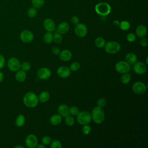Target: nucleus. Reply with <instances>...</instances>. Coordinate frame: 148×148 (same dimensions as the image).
<instances>
[{
    "mask_svg": "<svg viewBox=\"0 0 148 148\" xmlns=\"http://www.w3.org/2000/svg\"><path fill=\"white\" fill-rule=\"evenodd\" d=\"M125 60L129 64H134L137 61V56L132 53H128L125 56Z\"/></svg>",
    "mask_w": 148,
    "mask_h": 148,
    "instance_id": "obj_22",
    "label": "nucleus"
},
{
    "mask_svg": "<svg viewBox=\"0 0 148 148\" xmlns=\"http://www.w3.org/2000/svg\"><path fill=\"white\" fill-rule=\"evenodd\" d=\"M49 98H50V94L46 91H42V92H40L38 97L39 101L42 103L47 102L49 99Z\"/></svg>",
    "mask_w": 148,
    "mask_h": 148,
    "instance_id": "obj_23",
    "label": "nucleus"
},
{
    "mask_svg": "<svg viewBox=\"0 0 148 148\" xmlns=\"http://www.w3.org/2000/svg\"><path fill=\"white\" fill-rule=\"evenodd\" d=\"M77 116V121L81 125H86L91 121V115L87 111L79 112Z\"/></svg>",
    "mask_w": 148,
    "mask_h": 148,
    "instance_id": "obj_4",
    "label": "nucleus"
},
{
    "mask_svg": "<svg viewBox=\"0 0 148 148\" xmlns=\"http://www.w3.org/2000/svg\"><path fill=\"white\" fill-rule=\"evenodd\" d=\"M119 22L117 21V20H114V21H113V24H114V25H119Z\"/></svg>",
    "mask_w": 148,
    "mask_h": 148,
    "instance_id": "obj_47",
    "label": "nucleus"
},
{
    "mask_svg": "<svg viewBox=\"0 0 148 148\" xmlns=\"http://www.w3.org/2000/svg\"><path fill=\"white\" fill-rule=\"evenodd\" d=\"M105 50L109 54H115L118 53L121 48L120 45L115 41H110L105 43Z\"/></svg>",
    "mask_w": 148,
    "mask_h": 148,
    "instance_id": "obj_5",
    "label": "nucleus"
},
{
    "mask_svg": "<svg viewBox=\"0 0 148 148\" xmlns=\"http://www.w3.org/2000/svg\"><path fill=\"white\" fill-rule=\"evenodd\" d=\"M7 65L10 71L17 72L20 69L21 62L16 57H11L8 61Z\"/></svg>",
    "mask_w": 148,
    "mask_h": 148,
    "instance_id": "obj_6",
    "label": "nucleus"
},
{
    "mask_svg": "<svg viewBox=\"0 0 148 148\" xmlns=\"http://www.w3.org/2000/svg\"><path fill=\"white\" fill-rule=\"evenodd\" d=\"M115 69L119 73H125L130 71V65L126 61H120L115 65Z\"/></svg>",
    "mask_w": 148,
    "mask_h": 148,
    "instance_id": "obj_7",
    "label": "nucleus"
},
{
    "mask_svg": "<svg viewBox=\"0 0 148 148\" xmlns=\"http://www.w3.org/2000/svg\"><path fill=\"white\" fill-rule=\"evenodd\" d=\"M43 41L46 44H50L53 41V34L50 32H46L43 38Z\"/></svg>",
    "mask_w": 148,
    "mask_h": 148,
    "instance_id": "obj_25",
    "label": "nucleus"
},
{
    "mask_svg": "<svg viewBox=\"0 0 148 148\" xmlns=\"http://www.w3.org/2000/svg\"><path fill=\"white\" fill-rule=\"evenodd\" d=\"M87 27L83 23H78L75 28V32L76 35L80 38L84 37L87 34Z\"/></svg>",
    "mask_w": 148,
    "mask_h": 148,
    "instance_id": "obj_8",
    "label": "nucleus"
},
{
    "mask_svg": "<svg viewBox=\"0 0 148 148\" xmlns=\"http://www.w3.org/2000/svg\"><path fill=\"white\" fill-rule=\"evenodd\" d=\"M20 69L24 71H28L31 69V64L28 62H23L21 64Z\"/></svg>",
    "mask_w": 148,
    "mask_h": 148,
    "instance_id": "obj_34",
    "label": "nucleus"
},
{
    "mask_svg": "<svg viewBox=\"0 0 148 148\" xmlns=\"http://www.w3.org/2000/svg\"><path fill=\"white\" fill-rule=\"evenodd\" d=\"M53 40L54 42L56 43H60L62 42V36L61 34L57 32L55 33L53 35Z\"/></svg>",
    "mask_w": 148,
    "mask_h": 148,
    "instance_id": "obj_30",
    "label": "nucleus"
},
{
    "mask_svg": "<svg viewBox=\"0 0 148 148\" xmlns=\"http://www.w3.org/2000/svg\"><path fill=\"white\" fill-rule=\"evenodd\" d=\"M91 119L96 124L102 123L105 119V113L102 108L95 107L91 112Z\"/></svg>",
    "mask_w": 148,
    "mask_h": 148,
    "instance_id": "obj_2",
    "label": "nucleus"
},
{
    "mask_svg": "<svg viewBox=\"0 0 148 148\" xmlns=\"http://www.w3.org/2000/svg\"><path fill=\"white\" fill-rule=\"evenodd\" d=\"M91 127L87 124L84 125V126L82 128V132L84 135H88L91 132Z\"/></svg>",
    "mask_w": 148,
    "mask_h": 148,
    "instance_id": "obj_38",
    "label": "nucleus"
},
{
    "mask_svg": "<svg viewBox=\"0 0 148 148\" xmlns=\"http://www.w3.org/2000/svg\"><path fill=\"white\" fill-rule=\"evenodd\" d=\"M140 44L143 47H146L147 46V44H148V41H147V39L145 38L144 37L143 38H142V39H140Z\"/></svg>",
    "mask_w": 148,
    "mask_h": 148,
    "instance_id": "obj_42",
    "label": "nucleus"
},
{
    "mask_svg": "<svg viewBox=\"0 0 148 148\" xmlns=\"http://www.w3.org/2000/svg\"><path fill=\"white\" fill-rule=\"evenodd\" d=\"M131 75L128 72L125 73H123L121 76L120 80L121 83H123V84H127L131 80Z\"/></svg>",
    "mask_w": 148,
    "mask_h": 148,
    "instance_id": "obj_27",
    "label": "nucleus"
},
{
    "mask_svg": "<svg viewBox=\"0 0 148 148\" xmlns=\"http://www.w3.org/2000/svg\"><path fill=\"white\" fill-rule=\"evenodd\" d=\"M69 25L67 22H61L57 27V31L61 34H65L69 31Z\"/></svg>",
    "mask_w": 148,
    "mask_h": 148,
    "instance_id": "obj_17",
    "label": "nucleus"
},
{
    "mask_svg": "<svg viewBox=\"0 0 148 148\" xmlns=\"http://www.w3.org/2000/svg\"><path fill=\"white\" fill-rule=\"evenodd\" d=\"M69 108L68 106V105H66L65 104H61V105H59V106L58 108V114L61 117H65L66 116H67L69 114Z\"/></svg>",
    "mask_w": 148,
    "mask_h": 148,
    "instance_id": "obj_18",
    "label": "nucleus"
},
{
    "mask_svg": "<svg viewBox=\"0 0 148 148\" xmlns=\"http://www.w3.org/2000/svg\"><path fill=\"white\" fill-rule=\"evenodd\" d=\"M36 147L37 148H45V145H43L42 144H38L36 146Z\"/></svg>",
    "mask_w": 148,
    "mask_h": 148,
    "instance_id": "obj_46",
    "label": "nucleus"
},
{
    "mask_svg": "<svg viewBox=\"0 0 148 148\" xmlns=\"http://www.w3.org/2000/svg\"><path fill=\"white\" fill-rule=\"evenodd\" d=\"M57 73L61 78H66L70 76L71 70L66 66H61L57 69Z\"/></svg>",
    "mask_w": 148,
    "mask_h": 148,
    "instance_id": "obj_14",
    "label": "nucleus"
},
{
    "mask_svg": "<svg viewBox=\"0 0 148 148\" xmlns=\"http://www.w3.org/2000/svg\"><path fill=\"white\" fill-rule=\"evenodd\" d=\"M27 77V75L25 71L21 69L17 71L15 75V79L18 82H23L25 81Z\"/></svg>",
    "mask_w": 148,
    "mask_h": 148,
    "instance_id": "obj_20",
    "label": "nucleus"
},
{
    "mask_svg": "<svg viewBox=\"0 0 148 148\" xmlns=\"http://www.w3.org/2000/svg\"><path fill=\"white\" fill-rule=\"evenodd\" d=\"M98 106L101 108H104L106 105V101L104 98H101L97 101Z\"/></svg>",
    "mask_w": 148,
    "mask_h": 148,
    "instance_id": "obj_37",
    "label": "nucleus"
},
{
    "mask_svg": "<svg viewBox=\"0 0 148 148\" xmlns=\"http://www.w3.org/2000/svg\"><path fill=\"white\" fill-rule=\"evenodd\" d=\"M136 39V36L134 33H129L127 35V40L130 42H133Z\"/></svg>",
    "mask_w": 148,
    "mask_h": 148,
    "instance_id": "obj_40",
    "label": "nucleus"
},
{
    "mask_svg": "<svg viewBox=\"0 0 148 148\" xmlns=\"http://www.w3.org/2000/svg\"><path fill=\"white\" fill-rule=\"evenodd\" d=\"M71 22L72 24H77L79 23V18L77 16H73L71 18Z\"/></svg>",
    "mask_w": 148,
    "mask_h": 148,
    "instance_id": "obj_43",
    "label": "nucleus"
},
{
    "mask_svg": "<svg viewBox=\"0 0 148 148\" xmlns=\"http://www.w3.org/2000/svg\"><path fill=\"white\" fill-rule=\"evenodd\" d=\"M65 123L68 126H72L75 123V119L72 116L68 115L65 117Z\"/></svg>",
    "mask_w": 148,
    "mask_h": 148,
    "instance_id": "obj_32",
    "label": "nucleus"
},
{
    "mask_svg": "<svg viewBox=\"0 0 148 148\" xmlns=\"http://www.w3.org/2000/svg\"><path fill=\"white\" fill-rule=\"evenodd\" d=\"M3 79H4V75L1 71H0V83L3 80Z\"/></svg>",
    "mask_w": 148,
    "mask_h": 148,
    "instance_id": "obj_45",
    "label": "nucleus"
},
{
    "mask_svg": "<svg viewBox=\"0 0 148 148\" xmlns=\"http://www.w3.org/2000/svg\"><path fill=\"white\" fill-rule=\"evenodd\" d=\"M105 40L102 37H98L95 40V45L98 48H102L105 45Z\"/></svg>",
    "mask_w": 148,
    "mask_h": 148,
    "instance_id": "obj_26",
    "label": "nucleus"
},
{
    "mask_svg": "<svg viewBox=\"0 0 148 148\" xmlns=\"http://www.w3.org/2000/svg\"><path fill=\"white\" fill-rule=\"evenodd\" d=\"M61 121H62V117L59 114H53L50 118V123L53 125H58L59 124H60Z\"/></svg>",
    "mask_w": 148,
    "mask_h": 148,
    "instance_id": "obj_21",
    "label": "nucleus"
},
{
    "mask_svg": "<svg viewBox=\"0 0 148 148\" xmlns=\"http://www.w3.org/2000/svg\"><path fill=\"white\" fill-rule=\"evenodd\" d=\"M25 143L27 147L35 148L38 144V138L34 134H29L26 137Z\"/></svg>",
    "mask_w": 148,
    "mask_h": 148,
    "instance_id": "obj_10",
    "label": "nucleus"
},
{
    "mask_svg": "<svg viewBox=\"0 0 148 148\" xmlns=\"http://www.w3.org/2000/svg\"><path fill=\"white\" fill-rule=\"evenodd\" d=\"M31 2L33 7L38 9L42 8L43 6L45 3V0H32Z\"/></svg>",
    "mask_w": 148,
    "mask_h": 148,
    "instance_id": "obj_28",
    "label": "nucleus"
},
{
    "mask_svg": "<svg viewBox=\"0 0 148 148\" xmlns=\"http://www.w3.org/2000/svg\"><path fill=\"white\" fill-rule=\"evenodd\" d=\"M20 38L24 43H28L32 41L34 35L32 32L29 30H24L20 33Z\"/></svg>",
    "mask_w": 148,
    "mask_h": 148,
    "instance_id": "obj_11",
    "label": "nucleus"
},
{
    "mask_svg": "<svg viewBox=\"0 0 148 148\" xmlns=\"http://www.w3.org/2000/svg\"><path fill=\"white\" fill-rule=\"evenodd\" d=\"M51 137L49 136H45L44 137H43L42 139V142L43 145H48L51 143Z\"/></svg>",
    "mask_w": 148,
    "mask_h": 148,
    "instance_id": "obj_39",
    "label": "nucleus"
},
{
    "mask_svg": "<svg viewBox=\"0 0 148 148\" xmlns=\"http://www.w3.org/2000/svg\"><path fill=\"white\" fill-rule=\"evenodd\" d=\"M79 112V109L77 107L72 106L69 108V113L72 116H76Z\"/></svg>",
    "mask_w": 148,
    "mask_h": 148,
    "instance_id": "obj_33",
    "label": "nucleus"
},
{
    "mask_svg": "<svg viewBox=\"0 0 148 148\" xmlns=\"http://www.w3.org/2000/svg\"><path fill=\"white\" fill-rule=\"evenodd\" d=\"M95 10L98 14L105 16L110 13L111 6L106 2H100L95 5Z\"/></svg>",
    "mask_w": 148,
    "mask_h": 148,
    "instance_id": "obj_3",
    "label": "nucleus"
},
{
    "mask_svg": "<svg viewBox=\"0 0 148 148\" xmlns=\"http://www.w3.org/2000/svg\"><path fill=\"white\" fill-rule=\"evenodd\" d=\"M38 102V97L33 92H28L23 97V103L28 108H35L37 106Z\"/></svg>",
    "mask_w": 148,
    "mask_h": 148,
    "instance_id": "obj_1",
    "label": "nucleus"
},
{
    "mask_svg": "<svg viewBox=\"0 0 148 148\" xmlns=\"http://www.w3.org/2000/svg\"><path fill=\"white\" fill-rule=\"evenodd\" d=\"M72 54L69 50H64L60 52L59 58L62 61H68L72 58Z\"/></svg>",
    "mask_w": 148,
    "mask_h": 148,
    "instance_id": "obj_16",
    "label": "nucleus"
},
{
    "mask_svg": "<svg viewBox=\"0 0 148 148\" xmlns=\"http://www.w3.org/2000/svg\"><path fill=\"white\" fill-rule=\"evenodd\" d=\"M36 75L39 79L41 80H46L51 76V72L47 68H42L37 71Z\"/></svg>",
    "mask_w": 148,
    "mask_h": 148,
    "instance_id": "obj_12",
    "label": "nucleus"
},
{
    "mask_svg": "<svg viewBox=\"0 0 148 148\" xmlns=\"http://www.w3.org/2000/svg\"><path fill=\"white\" fill-rule=\"evenodd\" d=\"M119 26L121 29L127 31L130 28V23L128 21H122L119 23Z\"/></svg>",
    "mask_w": 148,
    "mask_h": 148,
    "instance_id": "obj_29",
    "label": "nucleus"
},
{
    "mask_svg": "<svg viewBox=\"0 0 148 148\" xmlns=\"http://www.w3.org/2000/svg\"><path fill=\"white\" fill-rule=\"evenodd\" d=\"M80 67V64L78 62H73L70 65V70L72 71H76Z\"/></svg>",
    "mask_w": 148,
    "mask_h": 148,
    "instance_id": "obj_35",
    "label": "nucleus"
},
{
    "mask_svg": "<svg viewBox=\"0 0 148 148\" xmlns=\"http://www.w3.org/2000/svg\"><path fill=\"white\" fill-rule=\"evenodd\" d=\"M132 91L134 93L141 95L145 93V92L146 90V86L142 82H136L134 83L132 86Z\"/></svg>",
    "mask_w": 148,
    "mask_h": 148,
    "instance_id": "obj_9",
    "label": "nucleus"
},
{
    "mask_svg": "<svg viewBox=\"0 0 148 148\" xmlns=\"http://www.w3.org/2000/svg\"><path fill=\"white\" fill-rule=\"evenodd\" d=\"M43 27L47 32H50L54 31L56 29V24L54 21L50 18H46L43 21Z\"/></svg>",
    "mask_w": 148,
    "mask_h": 148,
    "instance_id": "obj_15",
    "label": "nucleus"
},
{
    "mask_svg": "<svg viewBox=\"0 0 148 148\" xmlns=\"http://www.w3.org/2000/svg\"><path fill=\"white\" fill-rule=\"evenodd\" d=\"M25 123V117L23 114H20L17 116L15 120L16 125L18 127H21Z\"/></svg>",
    "mask_w": 148,
    "mask_h": 148,
    "instance_id": "obj_24",
    "label": "nucleus"
},
{
    "mask_svg": "<svg viewBox=\"0 0 148 148\" xmlns=\"http://www.w3.org/2000/svg\"><path fill=\"white\" fill-rule=\"evenodd\" d=\"M27 14L29 17H31V18L35 17L37 14L36 8H35L34 7L30 8L27 11Z\"/></svg>",
    "mask_w": 148,
    "mask_h": 148,
    "instance_id": "obj_31",
    "label": "nucleus"
},
{
    "mask_svg": "<svg viewBox=\"0 0 148 148\" xmlns=\"http://www.w3.org/2000/svg\"><path fill=\"white\" fill-rule=\"evenodd\" d=\"M50 147L51 148H61L62 145L61 142L59 140H54L51 142L50 145Z\"/></svg>",
    "mask_w": 148,
    "mask_h": 148,
    "instance_id": "obj_36",
    "label": "nucleus"
},
{
    "mask_svg": "<svg viewBox=\"0 0 148 148\" xmlns=\"http://www.w3.org/2000/svg\"><path fill=\"white\" fill-rule=\"evenodd\" d=\"M18 147H20V148H24V147L23 146H16L14 147V148H18Z\"/></svg>",
    "mask_w": 148,
    "mask_h": 148,
    "instance_id": "obj_48",
    "label": "nucleus"
},
{
    "mask_svg": "<svg viewBox=\"0 0 148 148\" xmlns=\"http://www.w3.org/2000/svg\"><path fill=\"white\" fill-rule=\"evenodd\" d=\"M147 34V28L144 25H139L136 28V35L142 38L145 36Z\"/></svg>",
    "mask_w": 148,
    "mask_h": 148,
    "instance_id": "obj_19",
    "label": "nucleus"
},
{
    "mask_svg": "<svg viewBox=\"0 0 148 148\" xmlns=\"http://www.w3.org/2000/svg\"><path fill=\"white\" fill-rule=\"evenodd\" d=\"M5 65V58L4 56L0 54V70L2 69Z\"/></svg>",
    "mask_w": 148,
    "mask_h": 148,
    "instance_id": "obj_41",
    "label": "nucleus"
},
{
    "mask_svg": "<svg viewBox=\"0 0 148 148\" xmlns=\"http://www.w3.org/2000/svg\"><path fill=\"white\" fill-rule=\"evenodd\" d=\"M51 51H52V53L54 54H56V55H58L59 54L60 52V49L57 47H53L51 49Z\"/></svg>",
    "mask_w": 148,
    "mask_h": 148,
    "instance_id": "obj_44",
    "label": "nucleus"
},
{
    "mask_svg": "<svg viewBox=\"0 0 148 148\" xmlns=\"http://www.w3.org/2000/svg\"><path fill=\"white\" fill-rule=\"evenodd\" d=\"M133 69L136 74L143 75L146 71V66L142 62H135L133 66Z\"/></svg>",
    "mask_w": 148,
    "mask_h": 148,
    "instance_id": "obj_13",
    "label": "nucleus"
}]
</instances>
